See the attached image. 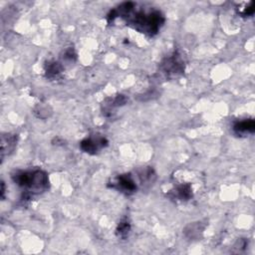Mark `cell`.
I'll return each instance as SVG.
<instances>
[{
    "instance_id": "4fadbf2b",
    "label": "cell",
    "mask_w": 255,
    "mask_h": 255,
    "mask_svg": "<svg viewBox=\"0 0 255 255\" xmlns=\"http://www.w3.org/2000/svg\"><path fill=\"white\" fill-rule=\"evenodd\" d=\"M76 53H75V51H74V49L73 48H69V49H67L66 51H65V53H64V60L65 61H68V62H73V61H75V59H76Z\"/></svg>"
},
{
    "instance_id": "3957f363",
    "label": "cell",
    "mask_w": 255,
    "mask_h": 255,
    "mask_svg": "<svg viewBox=\"0 0 255 255\" xmlns=\"http://www.w3.org/2000/svg\"><path fill=\"white\" fill-rule=\"evenodd\" d=\"M160 70L169 77H176L184 72L185 65L181 55L178 52H173L165 57L160 63Z\"/></svg>"
},
{
    "instance_id": "30bf717a",
    "label": "cell",
    "mask_w": 255,
    "mask_h": 255,
    "mask_svg": "<svg viewBox=\"0 0 255 255\" xmlns=\"http://www.w3.org/2000/svg\"><path fill=\"white\" fill-rule=\"evenodd\" d=\"M63 66L61 63L56 61H49L45 65V76L48 79H56L62 73Z\"/></svg>"
},
{
    "instance_id": "7c38bea8",
    "label": "cell",
    "mask_w": 255,
    "mask_h": 255,
    "mask_svg": "<svg viewBox=\"0 0 255 255\" xmlns=\"http://www.w3.org/2000/svg\"><path fill=\"white\" fill-rule=\"evenodd\" d=\"M129 230H130V224H129L128 220L127 218H125L119 223V225L116 229V233H117L118 237L125 239L128 237Z\"/></svg>"
},
{
    "instance_id": "5bb4252c",
    "label": "cell",
    "mask_w": 255,
    "mask_h": 255,
    "mask_svg": "<svg viewBox=\"0 0 255 255\" xmlns=\"http://www.w3.org/2000/svg\"><path fill=\"white\" fill-rule=\"evenodd\" d=\"M254 14V3L250 2L249 6H246L241 12L240 15L243 17H248V16H252Z\"/></svg>"
},
{
    "instance_id": "ba28073f",
    "label": "cell",
    "mask_w": 255,
    "mask_h": 255,
    "mask_svg": "<svg viewBox=\"0 0 255 255\" xmlns=\"http://www.w3.org/2000/svg\"><path fill=\"white\" fill-rule=\"evenodd\" d=\"M18 136L13 133H3L1 135V157L9 155L16 147Z\"/></svg>"
},
{
    "instance_id": "7a4b0ae2",
    "label": "cell",
    "mask_w": 255,
    "mask_h": 255,
    "mask_svg": "<svg viewBox=\"0 0 255 255\" xmlns=\"http://www.w3.org/2000/svg\"><path fill=\"white\" fill-rule=\"evenodd\" d=\"M12 178L23 189L27 198L34 194L43 193L49 188L48 174L42 169L19 170L12 175Z\"/></svg>"
},
{
    "instance_id": "52a82bcc",
    "label": "cell",
    "mask_w": 255,
    "mask_h": 255,
    "mask_svg": "<svg viewBox=\"0 0 255 255\" xmlns=\"http://www.w3.org/2000/svg\"><path fill=\"white\" fill-rule=\"evenodd\" d=\"M171 199H177L180 201H187L192 197V189L190 183H183L177 185L173 190H170L167 194Z\"/></svg>"
},
{
    "instance_id": "5b68a950",
    "label": "cell",
    "mask_w": 255,
    "mask_h": 255,
    "mask_svg": "<svg viewBox=\"0 0 255 255\" xmlns=\"http://www.w3.org/2000/svg\"><path fill=\"white\" fill-rule=\"evenodd\" d=\"M109 141L105 136L95 135V136H90L83 139L80 143V148L84 152H87L90 154H96L99 150L106 147Z\"/></svg>"
},
{
    "instance_id": "8992f818",
    "label": "cell",
    "mask_w": 255,
    "mask_h": 255,
    "mask_svg": "<svg viewBox=\"0 0 255 255\" xmlns=\"http://www.w3.org/2000/svg\"><path fill=\"white\" fill-rule=\"evenodd\" d=\"M233 132L238 136H243L255 131V122L253 119H245L237 121L233 125Z\"/></svg>"
},
{
    "instance_id": "9c48e42d",
    "label": "cell",
    "mask_w": 255,
    "mask_h": 255,
    "mask_svg": "<svg viewBox=\"0 0 255 255\" xmlns=\"http://www.w3.org/2000/svg\"><path fill=\"white\" fill-rule=\"evenodd\" d=\"M204 228H205V224L202 223L201 221H197V222H192L188 224L184 228L183 232L185 236L189 239H198L202 235Z\"/></svg>"
},
{
    "instance_id": "6da1fadb",
    "label": "cell",
    "mask_w": 255,
    "mask_h": 255,
    "mask_svg": "<svg viewBox=\"0 0 255 255\" xmlns=\"http://www.w3.org/2000/svg\"><path fill=\"white\" fill-rule=\"evenodd\" d=\"M135 4L133 2L122 3L113 9L108 15V21L113 22L117 17L127 20L128 24L140 33L148 36H154L158 33L164 23V16L159 10H138L133 11Z\"/></svg>"
},
{
    "instance_id": "9a60e30c",
    "label": "cell",
    "mask_w": 255,
    "mask_h": 255,
    "mask_svg": "<svg viewBox=\"0 0 255 255\" xmlns=\"http://www.w3.org/2000/svg\"><path fill=\"white\" fill-rule=\"evenodd\" d=\"M1 186H2V188H1V197L4 198V192H5V189H4V182H2Z\"/></svg>"
},
{
    "instance_id": "277c9868",
    "label": "cell",
    "mask_w": 255,
    "mask_h": 255,
    "mask_svg": "<svg viewBox=\"0 0 255 255\" xmlns=\"http://www.w3.org/2000/svg\"><path fill=\"white\" fill-rule=\"evenodd\" d=\"M112 188L117 189L120 192H123L127 195H130L134 193L137 189V185L129 173L120 174L111 184Z\"/></svg>"
},
{
    "instance_id": "8fae6325",
    "label": "cell",
    "mask_w": 255,
    "mask_h": 255,
    "mask_svg": "<svg viewBox=\"0 0 255 255\" xmlns=\"http://www.w3.org/2000/svg\"><path fill=\"white\" fill-rule=\"evenodd\" d=\"M107 101H108L109 103L105 104L106 110L111 111V110L114 109V108H118V107L124 106V105L127 103L128 99H127L124 95H117V96H116L115 98H113V99H112V98L107 99Z\"/></svg>"
}]
</instances>
